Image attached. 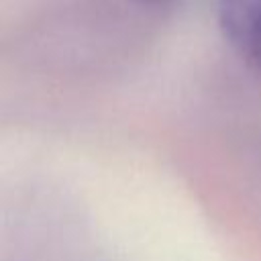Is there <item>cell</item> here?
Returning a JSON list of instances; mask_svg holds the SVG:
<instances>
[{"label": "cell", "mask_w": 261, "mask_h": 261, "mask_svg": "<svg viewBox=\"0 0 261 261\" xmlns=\"http://www.w3.org/2000/svg\"><path fill=\"white\" fill-rule=\"evenodd\" d=\"M220 27L230 45L261 73V0H222Z\"/></svg>", "instance_id": "obj_1"}, {"label": "cell", "mask_w": 261, "mask_h": 261, "mask_svg": "<svg viewBox=\"0 0 261 261\" xmlns=\"http://www.w3.org/2000/svg\"><path fill=\"white\" fill-rule=\"evenodd\" d=\"M147 2H159V0H147Z\"/></svg>", "instance_id": "obj_2"}]
</instances>
